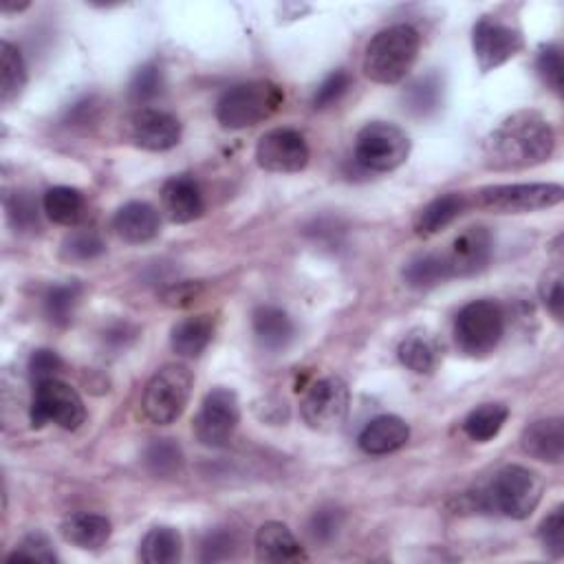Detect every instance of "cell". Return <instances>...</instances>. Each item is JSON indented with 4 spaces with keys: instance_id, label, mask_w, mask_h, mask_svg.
I'll return each instance as SVG.
<instances>
[{
    "instance_id": "cell-1",
    "label": "cell",
    "mask_w": 564,
    "mask_h": 564,
    "mask_svg": "<svg viewBox=\"0 0 564 564\" xmlns=\"http://www.w3.org/2000/svg\"><path fill=\"white\" fill-rule=\"evenodd\" d=\"M555 150V130L538 111H516L483 141V165L496 172L544 163Z\"/></svg>"
},
{
    "instance_id": "cell-2",
    "label": "cell",
    "mask_w": 564,
    "mask_h": 564,
    "mask_svg": "<svg viewBox=\"0 0 564 564\" xmlns=\"http://www.w3.org/2000/svg\"><path fill=\"white\" fill-rule=\"evenodd\" d=\"M419 32L411 25H393L375 36L364 54V73L378 84L402 82L417 62Z\"/></svg>"
},
{
    "instance_id": "cell-3",
    "label": "cell",
    "mask_w": 564,
    "mask_h": 564,
    "mask_svg": "<svg viewBox=\"0 0 564 564\" xmlns=\"http://www.w3.org/2000/svg\"><path fill=\"white\" fill-rule=\"evenodd\" d=\"M285 102V93L269 80H252L228 89L217 106L223 128L243 130L267 122Z\"/></svg>"
},
{
    "instance_id": "cell-4",
    "label": "cell",
    "mask_w": 564,
    "mask_h": 564,
    "mask_svg": "<svg viewBox=\"0 0 564 564\" xmlns=\"http://www.w3.org/2000/svg\"><path fill=\"white\" fill-rule=\"evenodd\" d=\"M544 483L540 474L522 465L503 468L481 494V505L487 511H498L514 520L529 518L542 500Z\"/></svg>"
},
{
    "instance_id": "cell-5",
    "label": "cell",
    "mask_w": 564,
    "mask_h": 564,
    "mask_svg": "<svg viewBox=\"0 0 564 564\" xmlns=\"http://www.w3.org/2000/svg\"><path fill=\"white\" fill-rule=\"evenodd\" d=\"M195 389V375L183 364H168L152 375V380L146 384L141 408L148 422L157 426L174 424L187 402H191Z\"/></svg>"
},
{
    "instance_id": "cell-6",
    "label": "cell",
    "mask_w": 564,
    "mask_h": 564,
    "mask_svg": "<svg viewBox=\"0 0 564 564\" xmlns=\"http://www.w3.org/2000/svg\"><path fill=\"white\" fill-rule=\"evenodd\" d=\"M505 333V311L494 300H474L465 304L454 322V339L470 357L494 353Z\"/></svg>"
},
{
    "instance_id": "cell-7",
    "label": "cell",
    "mask_w": 564,
    "mask_h": 564,
    "mask_svg": "<svg viewBox=\"0 0 564 564\" xmlns=\"http://www.w3.org/2000/svg\"><path fill=\"white\" fill-rule=\"evenodd\" d=\"M564 191L557 183H511L490 185L476 193L474 204L496 215H527L562 204Z\"/></svg>"
},
{
    "instance_id": "cell-8",
    "label": "cell",
    "mask_w": 564,
    "mask_h": 564,
    "mask_svg": "<svg viewBox=\"0 0 564 564\" xmlns=\"http://www.w3.org/2000/svg\"><path fill=\"white\" fill-rule=\"evenodd\" d=\"M411 154L408 135L395 124H366L355 139V161L370 172H393Z\"/></svg>"
},
{
    "instance_id": "cell-9",
    "label": "cell",
    "mask_w": 564,
    "mask_h": 564,
    "mask_svg": "<svg viewBox=\"0 0 564 564\" xmlns=\"http://www.w3.org/2000/svg\"><path fill=\"white\" fill-rule=\"evenodd\" d=\"M30 419L34 428L56 424L65 430H78L87 419V408L76 389L60 380L36 384Z\"/></svg>"
},
{
    "instance_id": "cell-10",
    "label": "cell",
    "mask_w": 564,
    "mask_h": 564,
    "mask_svg": "<svg viewBox=\"0 0 564 564\" xmlns=\"http://www.w3.org/2000/svg\"><path fill=\"white\" fill-rule=\"evenodd\" d=\"M241 422V404L234 391L215 389L206 395L195 417V435L208 448H223L234 437Z\"/></svg>"
},
{
    "instance_id": "cell-11",
    "label": "cell",
    "mask_w": 564,
    "mask_h": 564,
    "mask_svg": "<svg viewBox=\"0 0 564 564\" xmlns=\"http://www.w3.org/2000/svg\"><path fill=\"white\" fill-rule=\"evenodd\" d=\"M348 387L339 378H324L304 393L300 413L304 424L318 433H331L342 426L348 413Z\"/></svg>"
},
{
    "instance_id": "cell-12",
    "label": "cell",
    "mask_w": 564,
    "mask_h": 564,
    "mask_svg": "<svg viewBox=\"0 0 564 564\" xmlns=\"http://www.w3.org/2000/svg\"><path fill=\"white\" fill-rule=\"evenodd\" d=\"M472 47L479 69L490 73L518 56L525 43L518 30L500 23L498 19L485 16L472 30Z\"/></svg>"
},
{
    "instance_id": "cell-13",
    "label": "cell",
    "mask_w": 564,
    "mask_h": 564,
    "mask_svg": "<svg viewBox=\"0 0 564 564\" xmlns=\"http://www.w3.org/2000/svg\"><path fill=\"white\" fill-rule=\"evenodd\" d=\"M309 146L304 137L293 128H276L261 137L256 146V161L267 172L293 174L307 168Z\"/></svg>"
},
{
    "instance_id": "cell-14",
    "label": "cell",
    "mask_w": 564,
    "mask_h": 564,
    "mask_svg": "<svg viewBox=\"0 0 564 564\" xmlns=\"http://www.w3.org/2000/svg\"><path fill=\"white\" fill-rule=\"evenodd\" d=\"M128 137L137 148L163 152L181 141V122L157 108H141L128 122Z\"/></svg>"
},
{
    "instance_id": "cell-15",
    "label": "cell",
    "mask_w": 564,
    "mask_h": 564,
    "mask_svg": "<svg viewBox=\"0 0 564 564\" xmlns=\"http://www.w3.org/2000/svg\"><path fill=\"white\" fill-rule=\"evenodd\" d=\"M494 254L492 234L485 228H468L463 230L450 245V252L444 254L452 278H465L481 274Z\"/></svg>"
},
{
    "instance_id": "cell-16",
    "label": "cell",
    "mask_w": 564,
    "mask_h": 564,
    "mask_svg": "<svg viewBox=\"0 0 564 564\" xmlns=\"http://www.w3.org/2000/svg\"><path fill=\"white\" fill-rule=\"evenodd\" d=\"M161 204H163V212L172 223H193L206 210L199 183L187 174L172 176L163 183Z\"/></svg>"
},
{
    "instance_id": "cell-17",
    "label": "cell",
    "mask_w": 564,
    "mask_h": 564,
    "mask_svg": "<svg viewBox=\"0 0 564 564\" xmlns=\"http://www.w3.org/2000/svg\"><path fill=\"white\" fill-rule=\"evenodd\" d=\"M522 450L544 463H562L564 457V426L560 417L540 419L525 428L520 437Z\"/></svg>"
},
{
    "instance_id": "cell-18",
    "label": "cell",
    "mask_w": 564,
    "mask_h": 564,
    "mask_svg": "<svg viewBox=\"0 0 564 564\" xmlns=\"http://www.w3.org/2000/svg\"><path fill=\"white\" fill-rule=\"evenodd\" d=\"M408 437H411V428L402 417L382 415L378 419H372L361 430L357 444L366 454L382 457V454H391V452L404 448Z\"/></svg>"
},
{
    "instance_id": "cell-19",
    "label": "cell",
    "mask_w": 564,
    "mask_h": 564,
    "mask_svg": "<svg viewBox=\"0 0 564 564\" xmlns=\"http://www.w3.org/2000/svg\"><path fill=\"white\" fill-rule=\"evenodd\" d=\"M159 212L143 202H130L117 210L113 228L117 237L130 245H141L159 234Z\"/></svg>"
},
{
    "instance_id": "cell-20",
    "label": "cell",
    "mask_w": 564,
    "mask_h": 564,
    "mask_svg": "<svg viewBox=\"0 0 564 564\" xmlns=\"http://www.w3.org/2000/svg\"><path fill=\"white\" fill-rule=\"evenodd\" d=\"M256 557L258 562H300L307 560L300 542L291 529L283 522H265L256 531Z\"/></svg>"
},
{
    "instance_id": "cell-21",
    "label": "cell",
    "mask_w": 564,
    "mask_h": 564,
    "mask_svg": "<svg viewBox=\"0 0 564 564\" xmlns=\"http://www.w3.org/2000/svg\"><path fill=\"white\" fill-rule=\"evenodd\" d=\"M60 531L69 544L84 549V551H97L108 542V538L113 533V525L106 516L82 511V514L69 516L62 522Z\"/></svg>"
},
{
    "instance_id": "cell-22",
    "label": "cell",
    "mask_w": 564,
    "mask_h": 564,
    "mask_svg": "<svg viewBox=\"0 0 564 564\" xmlns=\"http://www.w3.org/2000/svg\"><path fill=\"white\" fill-rule=\"evenodd\" d=\"M215 337V322L208 315L183 318L172 326L170 346L179 357H199Z\"/></svg>"
},
{
    "instance_id": "cell-23",
    "label": "cell",
    "mask_w": 564,
    "mask_h": 564,
    "mask_svg": "<svg viewBox=\"0 0 564 564\" xmlns=\"http://www.w3.org/2000/svg\"><path fill=\"white\" fill-rule=\"evenodd\" d=\"M252 326L258 344L267 350H285L296 333L291 318L272 304H263L254 311Z\"/></svg>"
},
{
    "instance_id": "cell-24",
    "label": "cell",
    "mask_w": 564,
    "mask_h": 564,
    "mask_svg": "<svg viewBox=\"0 0 564 564\" xmlns=\"http://www.w3.org/2000/svg\"><path fill=\"white\" fill-rule=\"evenodd\" d=\"M468 208V197L459 193H448L424 206L415 219V232L419 237H435L454 223Z\"/></svg>"
},
{
    "instance_id": "cell-25",
    "label": "cell",
    "mask_w": 564,
    "mask_h": 564,
    "mask_svg": "<svg viewBox=\"0 0 564 564\" xmlns=\"http://www.w3.org/2000/svg\"><path fill=\"white\" fill-rule=\"evenodd\" d=\"M43 206H45L47 217L54 223L65 226V228H76L84 219V212H87V202H84L82 193L76 191V187H67V185H58V187L47 191Z\"/></svg>"
},
{
    "instance_id": "cell-26",
    "label": "cell",
    "mask_w": 564,
    "mask_h": 564,
    "mask_svg": "<svg viewBox=\"0 0 564 564\" xmlns=\"http://www.w3.org/2000/svg\"><path fill=\"white\" fill-rule=\"evenodd\" d=\"M27 84V67L21 51L3 41L0 43V100L5 106L14 104Z\"/></svg>"
},
{
    "instance_id": "cell-27",
    "label": "cell",
    "mask_w": 564,
    "mask_h": 564,
    "mask_svg": "<svg viewBox=\"0 0 564 564\" xmlns=\"http://www.w3.org/2000/svg\"><path fill=\"white\" fill-rule=\"evenodd\" d=\"M183 553L181 533L174 527H152L139 549V557L146 564H172L179 562Z\"/></svg>"
},
{
    "instance_id": "cell-28",
    "label": "cell",
    "mask_w": 564,
    "mask_h": 564,
    "mask_svg": "<svg viewBox=\"0 0 564 564\" xmlns=\"http://www.w3.org/2000/svg\"><path fill=\"white\" fill-rule=\"evenodd\" d=\"M404 280L413 289H433L452 278L448 261L444 254H422L406 263Z\"/></svg>"
},
{
    "instance_id": "cell-29",
    "label": "cell",
    "mask_w": 564,
    "mask_h": 564,
    "mask_svg": "<svg viewBox=\"0 0 564 564\" xmlns=\"http://www.w3.org/2000/svg\"><path fill=\"white\" fill-rule=\"evenodd\" d=\"M398 355L406 368L419 375H428L439 364V348L437 342L426 333H411L402 339Z\"/></svg>"
},
{
    "instance_id": "cell-30",
    "label": "cell",
    "mask_w": 564,
    "mask_h": 564,
    "mask_svg": "<svg viewBox=\"0 0 564 564\" xmlns=\"http://www.w3.org/2000/svg\"><path fill=\"white\" fill-rule=\"evenodd\" d=\"M406 108L417 117H430L435 115L444 104V82L437 73H428L419 80H415L406 95H404Z\"/></svg>"
},
{
    "instance_id": "cell-31",
    "label": "cell",
    "mask_w": 564,
    "mask_h": 564,
    "mask_svg": "<svg viewBox=\"0 0 564 564\" xmlns=\"http://www.w3.org/2000/svg\"><path fill=\"white\" fill-rule=\"evenodd\" d=\"M507 417L509 411L505 404H483L468 415V419L463 422V430L472 441L487 444L498 437Z\"/></svg>"
},
{
    "instance_id": "cell-32",
    "label": "cell",
    "mask_w": 564,
    "mask_h": 564,
    "mask_svg": "<svg viewBox=\"0 0 564 564\" xmlns=\"http://www.w3.org/2000/svg\"><path fill=\"white\" fill-rule=\"evenodd\" d=\"M82 298V287L80 283H65L56 285L47 291L45 296V315L51 324L56 326H67L71 324L76 309Z\"/></svg>"
},
{
    "instance_id": "cell-33",
    "label": "cell",
    "mask_w": 564,
    "mask_h": 564,
    "mask_svg": "<svg viewBox=\"0 0 564 564\" xmlns=\"http://www.w3.org/2000/svg\"><path fill=\"white\" fill-rule=\"evenodd\" d=\"M143 463L154 476H174L183 468V452L172 439H154L146 448Z\"/></svg>"
},
{
    "instance_id": "cell-34",
    "label": "cell",
    "mask_w": 564,
    "mask_h": 564,
    "mask_svg": "<svg viewBox=\"0 0 564 564\" xmlns=\"http://www.w3.org/2000/svg\"><path fill=\"white\" fill-rule=\"evenodd\" d=\"M106 252V245L100 237V232L91 230V228H78L73 230L65 243H62V256L67 261H80V263H87V261H95L100 258L102 254Z\"/></svg>"
},
{
    "instance_id": "cell-35",
    "label": "cell",
    "mask_w": 564,
    "mask_h": 564,
    "mask_svg": "<svg viewBox=\"0 0 564 564\" xmlns=\"http://www.w3.org/2000/svg\"><path fill=\"white\" fill-rule=\"evenodd\" d=\"M163 89V73L157 65H143L130 80V87H128V93H130V100L137 102V104H143V102H150L154 100Z\"/></svg>"
},
{
    "instance_id": "cell-36",
    "label": "cell",
    "mask_w": 564,
    "mask_h": 564,
    "mask_svg": "<svg viewBox=\"0 0 564 564\" xmlns=\"http://www.w3.org/2000/svg\"><path fill=\"white\" fill-rule=\"evenodd\" d=\"M536 69H538V76L540 80L553 91V93H562V51L557 45H544L540 51H538V58H536Z\"/></svg>"
},
{
    "instance_id": "cell-37",
    "label": "cell",
    "mask_w": 564,
    "mask_h": 564,
    "mask_svg": "<svg viewBox=\"0 0 564 564\" xmlns=\"http://www.w3.org/2000/svg\"><path fill=\"white\" fill-rule=\"evenodd\" d=\"M8 217L10 223L21 230L30 232L38 228V206L30 193H16L8 199Z\"/></svg>"
},
{
    "instance_id": "cell-38",
    "label": "cell",
    "mask_w": 564,
    "mask_h": 564,
    "mask_svg": "<svg viewBox=\"0 0 564 564\" xmlns=\"http://www.w3.org/2000/svg\"><path fill=\"white\" fill-rule=\"evenodd\" d=\"M342 522H344L342 509L326 505V507H320L313 511V516L309 520V533L315 542H331L339 533Z\"/></svg>"
},
{
    "instance_id": "cell-39",
    "label": "cell",
    "mask_w": 564,
    "mask_h": 564,
    "mask_svg": "<svg viewBox=\"0 0 564 564\" xmlns=\"http://www.w3.org/2000/svg\"><path fill=\"white\" fill-rule=\"evenodd\" d=\"M239 551V536L230 529H215L204 540L202 560L204 562H221L234 557Z\"/></svg>"
},
{
    "instance_id": "cell-40",
    "label": "cell",
    "mask_w": 564,
    "mask_h": 564,
    "mask_svg": "<svg viewBox=\"0 0 564 564\" xmlns=\"http://www.w3.org/2000/svg\"><path fill=\"white\" fill-rule=\"evenodd\" d=\"M540 542L551 557L564 555V509L555 507L538 529Z\"/></svg>"
},
{
    "instance_id": "cell-41",
    "label": "cell",
    "mask_w": 564,
    "mask_h": 564,
    "mask_svg": "<svg viewBox=\"0 0 564 564\" xmlns=\"http://www.w3.org/2000/svg\"><path fill=\"white\" fill-rule=\"evenodd\" d=\"M348 89H350V76L346 71L329 73L313 95V108L322 111V108L337 104L346 95Z\"/></svg>"
},
{
    "instance_id": "cell-42",
    "label": "cell",
    "mask_w": 564,
    "mask_h": 564,
    "mask_svg": "<svg viewBox=\"0 0 564 564\" xmlns=\"http://www.w3.org/2000/svg\"><path fill=\"white\" fill-rule=\"evenodd\" d=\"M65 361L56 350L49 348H38L30 357V375L36 384L47 382V380H58V375L62 372Z\"/></svg>"
},
{
    "instance_id": "cell-43",
    "label": "cell",
    "mask_w": 564,
    "mask_h": 564,
    "mask_svg": "<svg viewBox=\"0 0 564 564\" xmlns=\"http://www.w3.org/2000/svg\"><path fill=\"white\" fill-rule=\"evenodd\" d=\"M540 298L546 307V311L560 322L562 320V311H564V291H562V272L560 267L549 269L542 280H540Z\"/></svg>"
},
{
    "instance_id": "cell-44",
    "label": "cell",
    "mask_w": 564,
    "mask_h": 564,
    "mask_svg": "<svg viewBox=\"0 0 564 564\" xmlns=\"http://www.w3.org/2000/svg\"><path fill=\"white\" fill-rule=\"evenodd\" d=\"M8 560H10V562H14V560L56 562L58 555H56V551H54L49 538H47L45 533H38V531H36V533H30V536L16 546V551H14Z\"/></svg>"
},
{
    "instance_id": "cell-45",
    "label": "cell",
    "mask_w": 564,
    "mask_h": 564,
    "mask_svg": "<svg viewBox=\"0 0 564 564\" xmlns=\"http://www.w3.org/2000/svg\"><path fill=\"white\" fill-rule=\"evenodd\" d=\"M204 293V287L202 283H179V285H172L168 287L161 298L168 307H174V309H187L193 307Z\"/></svg>"
}]
</instances>
